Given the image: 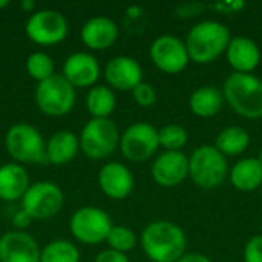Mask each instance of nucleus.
Returning a JSON list of instances; mask_svg holds the SVG:
<instances>
[{"label": "nucleus", "mask_w": 262, "mask_h": 262, "mask_svg": "<svg viewBox=\"0 0 262 262\" xmlns=\"http://www.w3.org/2000/svg\"><path fill=\"white\" fill-rule=\"evenodd\" d=\"M186 235L172 221L158 220L144 227L141 247L152 262H177L186 253Z\"/></svg>", "instance_id": "f257e3e1"}, {"label": "nucleus", "mask_w": 262, "mask_h": 262, "mask_svg": "<svg viewBox=\"0 0 262 262\" xmlns=\"http://www.w3.org/2000/svg\"><path fill=\"white\" fill-rule=\"evenodd\" d=\"M230 40V31L226 25L216 20H203L189 31L184 43L192 61L209 64L227 51Z\"/></svg>", "instance_id": "f03ea898"}, {"label": "nucleus", "mask_w": 262, "mask_h": 262, "mask_svg": "<svg viewBox=\"0 0 262 262\" xmlns=\"http://www.w3.org/2000/svg\"><path fill=\"white\" fill-rule=\"evenodd\" d=\"M223 95L238 115L249 120L262 118V80L256 75L230 74L223 84Z\"/></svg>", "instance_id": "7ed1b4c3"}, {"label": "nucleus", "mask_w": 262, "mask_h": 262, "mask_svg": "<svg viewBox=\"0 0 262 262\" xmlns=\"http://www.w3.org/2000/svg\"><path fill=\"white\" fill-rule=\"evenodd\" d=\"M5 147L14 163L21 166L46 161V141L40 130L28 123H15L6 130Z\"/></svg>", "instance_id": "20e7f679"}, {"label": "nucleus", "mask_w": 262, "mask_h": 262, "mask_svg": "<svg viewBox=\"0 0 262 262\" xmlns=\"http://www.w3.org/2000/svg\"><path fill=\"white\" fill-rule=\"evenodd\" d=\"M189 177L201 189H216L229 177L227 160L215 146L204 144L189 158Z\"/></svg>", "instance_id": "39448f33"}, {"label": "nucleus", "mask_w": 262, "mask_h": 262, "mask_svg": "<svg viewBox=\"0 0 262 262\" xmlns=\"http://www.w3.org/2000/svg\"><path fill=\"white\" fill-rule=\"evenodd\" d=\"M78 140L81 152L89 160H104L120 146V132L111 118H91Z\"/></svg>", "instance_id": "423d86ee"}, {"label": "nucleus", "mask_w": 262, "mask_h": 262, "mask_svg": "<svg viewBox=\"0 0 262 262\" xmlns=\"http://www.w3.org/2000/svg\"><path fill=\"white\" fill-rule=\"evenodd\" d=\"M35 104L48 117H63L75 104V89L61 74H54L35 88Z\"/></svg>", "instance_id": "0eeeda50"}, {"label": "nucleus", "mask_w": 262, "mask_h": 262, "mask_svg": "<svg viewBox=\"0 0 262 262\" xmlns=\"http://www.w3.org/2000/svg\"><path fill=\"white\" fill-rule=\"evenodd\" d=\"M112 229L111 216L95 207L84 206L75 210L69 220V232L71 235L81 244L95 246L104 243L109 232Z\"/></svg>", "instance_id": "6e6552de"}, {"label": "nucleus", "mask_w": 262, "mask_h": 262, "mask_svg": "<svg viewBox=\"0 0 262 262\" xmlns=\"http://www.w3.org/2000/svg\"><path fill=\"white\" fill-rule=\"evenodd\" d=\"M21 210L32 220L43 221L55 216L64 204L63 190L52 181H37L29 186L20 200Z\"/></svg>", "instance_id": "1a4fd4ad"}, {"label": "nucleus", "mask_w": 262, "mask_h": 262, "mask_svg": "<svg viewBox=\"0 0 262 262\" xmlns=\"http://www.w3.org/2000/svg\"><path fill=\"white\" fill-rule=\"evenodd\" d=\"M68 20L55 9H40L29 15L25 25L28 38L40 46H54L68 37Z\"/></svg>", "instance_id": "9d476101"}, {"label": "nucleus", "mask_w": 262, "mask_h": 262, "mask_svg": "<svg viewBox=\"0 0 262 262\" xmlns=\"http://www.w3.org/2000/svg\"><path fill=\"white\" fill-rule=\"evenodd\" d=\"M158 147V130L146 121L130 124L120 135L121 154L132 163H144L150 160Z\"/></svg>", "instance_id": "9b49d317"}, {"label": "nucleus", "mask_w": 262, "mask_h": 262, "mask_svg": "<svg viewBox=\"0 0 262 262\" xmlns=\"http://www.w3.org/2000/svg\"><path fill=\"white\" fill-rule=\"evenodd\" d=\"M149 54L154 64L166 74H180L190 60L186 43L170 34L157 37L150 45Z\"/></svg>", "instance_id": "f8f14e48"}, {"label": "nucleus", "mask_w": 262, "mask_h": 262, "mask_svg": "<svg viewBox=\"0 0 262 262\" xmlns=\"http://www.w3.org/2000/svg\"><path fill=\"white\" fill-rule=\"evenodd\" d=\"M100 64L89 52H74L63 63V77L74 89L92 88L100 78Z\"/></svg>", "instance_id": "ddd939ff"}, {"label": "nucleus", "mask_w": 262, "mask_h": 262, "mask_svg": "<svg viewBox=\"0 0 262 262\" xmlns=\"http://www.w3.org/2000/svg\"><path fill=\"white\" fill-rule=\"evenodd\" d=\"M40 250L26 232L11 230L0 236V262H40Z\"/></svg>", "instance_id": "4468645a"}, {"label": "nucleus", "mask_w": 262, "mask_h": 262, "mask_svg": "<svg viewBox=\"0 0 262 262\" xmlns=\"http://www.w3.org/2000/svg\"><path fill=\"white\" fill-rule=\"evenodd\" d=\"M189 177V158L183 152H163L152 164L154 181L166 189L177 187Z\"/></svg>", "instance_id": "2eb2a0df"}, {"label": "nucleus", "mask_w": 262, "mask_h": 262, "mask_svg": "<svg viewBox=\"0 0 262 262\" xmlns=\"http://www.w3.org/2000/svg\"><path fill=\"white\" fill-rule=\"evenodd\" d=\"M104 78L111 89L134 91L143 81V68L129 55H117L104 66Z\"/></svg>", "instance_id": "dca6fc26"}, {"label": "nucleus", "mask_w": 262, "mask_h": 262, "mask_svg": "<svg viewBox=\"0 0 262 262\" xmlns=\"http://www.w3.org/2000/svg\"><path fill=\"white\" fill-rule=\"evenodd\" d=\"M97 180H98V186L101 192L107 198L117 200V201L127 198L132 193L134 186H135L134 175L129 170V167L117 161L106 163L100 169Z\"/></svg>", "instance_id": "f3484780"}, {"label": "nucleus", "mask_w": 262, "mask_h": 262, "mask_svg": "<svg viewBox=\"0 0 262 262\" xmlns=\"http://www.w3.org/2000/svg\"><path fill=\"white\" fill-rule=\"evenodd\" d=\"M227 61L239 74H252L261 63V49L249 37H233L227 46Z\"/></svg>", "instance_id": "a211bd4d"}, {"label": "nucleus", "mask_w": 262, "mask_h": 262, "mask_svg": "<svg viewBox=\"0 0 262 262\" xmlns=\"http://www.w3.org/2000/svg\"><path fill=\"white\" fill-rule=\"evenodd\" d=\"M80 37L84 46H88L89 49L103 51V49L111 48L117 41L118 26L112 18L97 15V17L89 18L83 25Z\"/></svg>", "instance_id": "6ab92c4d"}, {"label": "nucleus", "mask_w": 262, "mask_h": 262, "mask_svg": "<svg viewBox=\"0 0 262 262\" xmlns=\"http://www.w3.org/2000/svg\"><path fill=\"white\" fill-rule=\"evenodd\" d=\"M29 175L18 163H5L0 166V200L17 201L21 200L29 189Z\"/></svg>", "instance_id": "aec40b11"}, {"label": "nucleus", "mask_w": 262, "mask_h": 262, "mask_svg": "<svg viewBox=\"0 0 262 262\" xmlns=\"http://www.w3.org/2000/svg\"><path fill=\"white\" fill-rule=\"evenodd\" d=\"M80 150V140L71 130H57L46 141V161L54 166L71 163Z\"/></svg>", "instance_id": "412c9836"}, {"label": "nucleus", "mask_w": 262, "mask_h": 262, "mask_svg": "<svg viewBox=\"0 0 262 262\" xmlns=\"http://www.w3.org/2000/svg\"><path fill=\"white\" fill-rule=\"evenodd\" d=\"M232 186L239 192H253L262 186V164L258 158H244L229 172Z\"/></svg>", "instance_id": "4be33fe9"}, {"label": "nucleus", "mask_w": 262, "mask_h": 262, "mask_svg": "<svg viewBox=\"0 0 262 262\" xmlns=\"http://www.w3.org/2000/svg\"><path fill=\"white\" fill-rule=\"evenodd\" d=\"M223 91L213 86H201L193 91L189 98L190 111L200 118H210L220 114L224 104Z\"/></svg>", "instance_id": "5701e85b"}, {"label": "nucleus", "mask_w": 262, "mask_h": 262, "mask_svg": "<svg viewBox=\"0 0 262 262\" xmlns=\"http://www.w3.org/2000/svg\"><path fill=\"white\" fill-rule=\"evenodd\" d=\"M250 144V135L239 126H229L223 129L215 140V147L224 157H236L247 150Z\"/></svg>", "instance_id": "b1692460"}, {"label": "nucleus", "mask_w": 262, "mask_h": 262, "mask_svg": "<svg viewBox=\"0 0 262 262\" xmlns=\"http://www.w3.org/2000/svg\"><path fill=\"white\" fill-rule=\"evenodd\" d=\"M115 106V94L109 86L95 84L88 91L86 109L92 115V118H109Z\"/></svg>", "instance_id": "393cba45"}, {"label": "nucleus", "mask_w": 262, "mask_h": 262, "mask_svg": "<svg viewBox=\"0 0 262 262\" xmlns=\"http://www.w3.org/2000/svg\"><path fill=\"white\" fill-rule=\"evenodd\" d=\"M40 262H80V250L68 239H54L40 250Z\"/></svg>", "instance_id": "a878e982"}, {"label": "nucleus", "mask_w": 262, "mask_h": 262, "mask_svg": "<svg viewBox=\"0 0 262 262\" xmlns=\"http://www.w3.org/2000/svg\"><path fill=\"white\" fill-rule=\"evenodd\" d=\"M158 141L169 152H181L189 141V134L180 124H166L158 130Z\"/></svg>", "instance_id": "bb28decb"}, {"label": "nucleus", "mask_w": 262, "mask_h": 262, "mask_svg": "<svg viewBox=\"0 0 262 262\" xmlns=\"http://www.w3.org/2000/svg\"><path fill=\"white\" fill-rule=\"evenodd\" d=\"M26 72L32 80L41 83L55 74L54 72V61L45 52H32L26 58Z\"/></svg>", "instance_id": "cd10ccee"}, {"label": "nucleus", "mask_w": 262, "mask_h": 262, "mask_svg": "<svg viewBox=\"0 0 262 262\" xmlns=\"http://www.w3.org/2000/svg\"><path fill=\"white\" fill-rule=\"evenodd\" d=\"M106 243L109 244V249L120 252V253H127L135 249L137 246V235L134 233L132 229L126 226H112Z\"/></svg>", "instance_id": "c85d7f7f"}, {"label": "nucleus", "mask_w": 262, "mask_h": 262, "mask_svg": "<svg viewBox=\"0 0 262 262\" xmlns=\"http://www.w3.org/2000/svg\"><path fill=\"white\" fill-rule=\"evenodd\" d=\"M132 97H134V101L138 106H141V107H150L157 101V91L154 89L152 84H149L146 81H141L132 91Z\"/></svg>", "instance_id": "c756f323"}, {"label": "nucleus", "mask_w": 262, "mask_h": 262, "mask_svg": "<svg viewBox=\"0 0 262 262\" xmlns=\"http://www.w3.org/2000/svg\"><path fill=\"white\" fill-rule=\"evenodd\" d=\"M244 262H262V235L252 236L244 247Z\"/></svg>", "instance_id": "7c9ffc66"}, {"label": "nucleus", "mask_w": 262, "mask_h": 262, "mask_svg": "<svg viewBox=\"0 0 262 262\" xmlns=\"http://www.w3.org/2000/svg\"><path fill=\"white\" fill-rule=\"evenodd\" d=\"M95 262H129V258L126 256V253H120L112 249H106L97 255Z\"/></svg>", "instance_id": "2f4dec72"}, {"label": "nucleus", "mask_w": 262, "mask_h": 262, "mask_svg": "<svg viewBox=\"0 0 262 262\" xmlns=\"http://www.w3.org/2000/svg\"><path fill=\"white\" fill-rule=\"evenodd\" d=\"M34 220L25 212V210H18L14 216H12V224H14V227L17 229V230H21V232H25V229L32 223Z\"/></svg>", "instance_id": "473e14b6"}, {"label": "nucleus", "mask_w": 262, "mask_h": 262, "mask_svg": "<svg viewBox=\"0 0 262 262\" xmlns=\"http://www.w3.org/2000/svg\"><path fill=\"white\" fill-rule=\"evenodd\" d=\"M177 262H212L206 255L201 253H184Z\"/></svg>", "instance_id": "72a5a7b5"}, {"label": "nucleus", "mask_w": 262, "mask_h": 262, "mask_svg": "<svg viewBox=\"0 0 262 262\" xmlns=\"http://www.w3.org/2000/svg\"><path fill=\"white\" fill-rule=\"evenodd\" d=\"M20 8L26 12H32L35 9V3L32 0H23V2H20Z\"/></svg>", "instance_id": "f704fd0d"}, {"label": "nucleus", "mask_w": 262, "mask_h": 262, "mask_svg": "<svg viewBox=\"0 0 262 262\" xmlns=\"http://www.w3.org/2000/svg\"><path fill=\"white\" fill-rule=\"evenodd\" d=\"M140 14H141V8L140 6H130V8H127V17L137 18V17H140Z\"/></svg>", "instance_id": "c9c22d12"}, {"label": "nucleus", "mask_w": 262, "mask_h": 262, "mask_svg": "<svg viewBox=\"0 0 262 262\" xmlns=\"http://www.w3.org/2000/svg\"><path fill=\"white\" fill-rule=\"evenodd\" d=\"M8 5H9V2H8V0H0V9L6 8Z\"/></svg>", "instance_id": "e433bc0d"}, {"label": "nucleus", "mask_w": 262, "mask_h": 262, "mask_svg": "<svg viewBox=\"0 0 262 262\" xmlns=\"http://www.w3.org/2000/svg\"><path fill=\"white\" fill-rule=\"evenodd\" d=\"M256 158H258V161L262 164V149L259 150V154H258V157H256Z\"/></svg>", "instance_id": "4c0bfd02"}, {"label": "nucleus", "mask_w": 262, "mask_h": 262, "mask_svg": "<svg viewBox=\"0 0 262 262\" xmlns=\"http://www.w3.org/2000/svg\"><path fill=\"white\" fill-rule=\"evenodd\" d=\"M261 193H262V186H261Z\"/></svg>", "instance_id": "58836bf2"}]
</instances>
